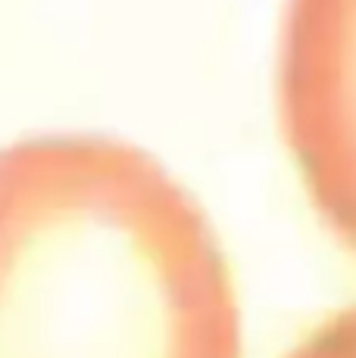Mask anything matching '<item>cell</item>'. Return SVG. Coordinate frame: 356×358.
<instances>
[{
  "label": "cell",
  "instance_id": "cell-3",
  "mask_svg": "<svg viewBox=\"0 0 356 358\" xmlns=\"http://www.w3.org/2000/svg\"><path fill=\"white\" fill-rule=\"evenodd\" d=\"M287 358H356V302L313 330Z\"/></svg>",
  "mask_w": 356,
  "mask_h": 358
},
{
  "label": "cell",
  "instance_id": "cell-1",
  "mask_svg": "<svg viewBox=\"0 0 356 358\" xmlns=\"http://www.w3.org/2000/svg\"><path fill=\"white\" fill-rule=\"evenodd\" d=\"M0 358H241V308L194 196L135 143L0 150Z\"/></svg>",
  "mask_w": 356,
  "mask_h": 358
},
{
  "label": "cell",
  "instance_id": "cell-2",
  "mask_svg": "<svg viewBox=\"0 0 356 358\" xmlns=\"http://www.w3.org/2000/svg\"><path fill=\"white\" fill-rule=\"evenodd\" d=\"M275 91L306 199L356 256V0H287Z\"/></svg>",
  "mask_w": 356,
  "mask_h": 358
}]
</instances>
